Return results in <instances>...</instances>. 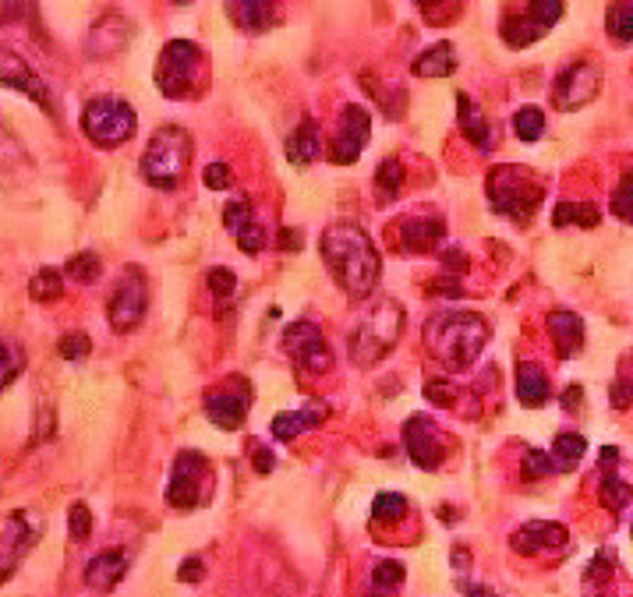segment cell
I'll list each match as a JSON object with an SVG mask.
<instances>
[{"label":"cell","instance_id":"obj_53","mask_svg":"<svg viewBox=\"0 0 633 597\" xmlns=\"http://www.w3.org/2000/svg\"><path fill=\"white\" fill-rule=\"evenodd\" d=\"M460 594H463V597H496V590L485 587V584H463Z\"/></svg>","mask_w":633,"mask_h":597},{"label":"cell","instance_id":"obj_32","mask_svg":"<svg viewBox=\"0 0 633 597\" xmlns=\"http://www.w3.org/2000/svg\"><path fill=\"white\" fill-rule=\"evenodd\" d=\"M598 220H601V212H598L595 206H591V202H581V206L559 202L556 212H553V223H556V226H570V223H576V226H584V231H591V226H598Z\"/></svg>","mask_w":633,"mask_h":597},{"label":"cell","instance_id":"obj_44","mask_svg":"<svg viewBox=\"0 0 633 597\" xmlns=\"http://www.w3.org/2000/svg\"><path fill=\"white\" fill-rule=\"evenodd\" d=\"M202 184L209 191H227L231 188V166L227 163H209L202 170Z\"/></svg>","mask_w":633,"mask_h":597},{"label":"cell","instance_id":"obj_35","mask_svg":"<svg viewBox=\"0 0 633 597\" xmlns=\"http://www.w3.org/2000/svg\"><path fill=\"white\" fill-rule=\"evenodd\" d=\"M513 135L520 141H538L545 135V110L542 107H520L513 113Z\"/></svg>","mask_w":633,"mask_h":597},{"label":"cell","instance_id":"obj_29","mask_svg":"<svg viewBox=\"0 0 633 597\" xmlns=\"http://www.w3.org/2000/svg\"><path fill=\"white\" fill-rule=\"evenodd\" d=\"M584 452H587L584 435L559 432L556 443H553V452H548V460H553V471H573V467L584 460Z\"/></svg>","mask_w":633,"mask_h":597},{"label":"cell","instance_id":"obj_52","mask_svg":"<svg viewBox=\"0 0 633 597\" xmlns=\"http://www.w3.org/2000/svg\"><path fill=\"white\" fill-rule=\"evenodd\" d=\"M446 269H449V273H460V269H468V254L446 251Z\"/></svg>","mask_w":633,"mask_h":597},{"label":"cell","instance_id":"obj_41","mask_svg":"<svg viewBox=\"0 0 633 597\" xmlns=\"http://www.w3.org/2000/svg\"><path fill=\"white\" fill-rule=\"evenodd\" d=\"M425 400H432L435 407H454L457 400V386L449 378H432L425 386Z\"/></svg>","mask_w":633,"mask_h":597},{"label":"cell","instance_id":"obj_56","mask_svg":"<svg viewBox=\"0 0 633 597\" xmlns=\"http://www.w3.org/2000/svg\"><path fill=\"white\" fill-rule=\"evenodd\" d=\"M177 4H188V0H177Z\"/></svg>","mask_w":633,"mask_h":597},{"label":"cell","instance_id":"obj_23","mask_svg":"<svg viewBox=\"0 0 633 597\" xmlns=\"http://www.w3.org/2000/svg\"><path fill=\"white\" fill-rule=\"evenodd\" d=\"M630 485L619 477V449L609 446L601 449V502L612 509V513H626L630 506Z\"/></svg>","mask_w":633,"mask_h":597},{"label":"cell","instance_id":"obj_7","mask_svg":"<svg viewBox=\"0 0 633 597\" xmlns=\"http://www.w3.org/2000/svg\"><path fill=\"white\" fill-rule=\"evenodd\" d=\"M209 495H213V471H209V460L202 452L185 449L174 460L171 485H166V506L188 513V509L206 506Z\"/></svg>","mask_w":633,"mask_h":597},{"label":"cell","instance_id":"obj_27","mask_svg":"<svg viewBox=\"0 0 633 597\" xmlns=\"http://www.w3.org/2000/svg\"><path fill=\"white\" fill-rule=\"evenodd\" d=\"M411 71L418 78H449L457 71V50L454 42H435L425 53L414 57Z\"/></svg>","mask_w":633,"mask_h":597},{"label":"cell","instance_id":"obj_34","mask_svg":"<svg viewBox=\"0 0 633 597\" xmlns=\"http://www.w3.org/2000/svg\"><path fill=\"white\" fill-rule=\"evenodd\" d=\"M404 188V166L397 160H383L375 170V195L378 202H393Z\"/></svg>","mask_w":633,"mask_h":597},{"label":"cell","instance_id":"obj_30","mask_svg":"<svg viewBox=\"0 0 633 597\" xmlns=\"http://www.w3.org/2000/svg\"><path fill=\"white\" fill-rule=\"evenodd\" d=\"M22 372H25V347L15 336L0 333V389H8Z\"/></svg>","mask_w":633,"mask_h":597},{"label":"cell","instance_id":"obj_48","mask_svg":"<svg viewBox=\"0 0 633 597\" xmlns=\"http://www.w3.org/2000/svg\"><path fill=\"white\" fill-rule=\"evenodd\" d=\"M432 290H439L443 297H463V287H460V279H457V276L435 279V287H432Z\"/></svg>","mask_w":633,"mask_h":597},{"label":"cell","instance_id":"obj_50","mask_svg":"<svg viewBox=\"0 0 633 597\" xmlns=\"http://www.w3.org/2000/svg\"><path fill=\"white\" fill-rule=\"evenodd\" d=\"M612 403H616V410H626V403H630V386H626V378H623V382H616Z\"/></svg>","mask_w":633,"mask_h":597},{"label":"cell","instance_id":"obj_51","mask_svg":"<svg viewBox=\"0 0 633 597\" xmlns=\"http://www.w3.org/2000/svg\"><path fill=\"white\" fill-rule=\"evenodd\" d=\"M280 248H284V251H298L301 248V234L298 231H280Z\"/></svg>","mask_w":633,"mask_h":597},{"label":"cell","instance_id":"obj_42","mask_svg":"<svg viewBox=\"0 0 633 597\" xmlns=\"http://www.w3.org/2000/svg\"><path fill=\"white\" fill-rule=\"evenodd\" d=\"M209 294H216V297H231L237 294V276L231 273V269H209Z\"/></svg>","mask_w":633,"mask_h":597},{"label":"cell","instance_id":"obj_43","mask_svg":"<svg viewBox=\"0 0 633 597\" xmlns=\"http://www.w3.org/2000/svg\"><path fill=\"white\" fill-rule=\"evenodd\" d=\"M89 350H92V344H89V336H86V333H67V336L61 339V358H64V361H82Z\"/></svg>","mask_w":633,"mask_h":597},{"label":"cell","instance_id":"obj_26","mask_svg":"<svg viewBox=\"0 0 633 597\" xmlns=\"http://www.w3.org/2000/svg\"><path fill=\"white\" fill-rule=\"evenodd\" d=\"M553 396V386H548V375L542 372V364L534 361H520L517 364V400L524 407H542Z\"/></svg>","mask_w":633,"mask_h":597},{"label":"cell","instance_id":"obj_25","mask_svg":"<svg viewBox=\"0 0 633 597\" xmlns=\"http://www.w3.org/2000/svg\"><path fill=\"white\" fill-rule=\"evenodd\" d=\"M457 117H460L463 135H468V138L474 141V149L488 152V149H492V141H496V135H492V124L485 121L482 107H477L468 92H457Z\"/></svg>","mask_w":633,"mask_h":597},{"label":"cell","instance_id":"obj_11","mask_svg":"<svg viewBox=\"0 0 633 597\" xmlns=\"http://www.w3.org/2000/svg\"><path fill=\"white\" fill-rule=\"evenodd\" d=\"M146 308H149V283L142 269H128L121 279L114 294H110V304H107V319H110V329L114 333H132L138 322L146 319Z\"/></svg>","mask_w":633,"mask_h":597},{"label":"cell","instance_id":"obj_15","mask_svg":"<svg viewBox=\"0 0 633 597\" xmlns=\"http://www.w3.org/2000/svg\"><path fill=\"white\" fill-rule=\"evenodd\" d=\"M404 449H407V457H411V463L421 467V471H435V467H443V460H446L443 432L435 428V421L425 418V414L407 418V424H404Z\"/></svg>","mask_w":633,"mask_h":597},{"label":"cell","instance_id":"obj_54","mask_svg":"<svg viewBox=\"0 0 633 597\" xmlns=\"http://www.w3.org/2000/svg\"><path fill=\"white\" fill-rule=\"evenodd\" d=\"M581 389H576V386H570L567 393H562V410H576V403H581Z\"/></svg>","mask_w":633,"mask_h":597},{"label":"cell","instance_id":"obj_21","mask_svg":"<svg viewBox=\"0 0 633 597\" xmlns=\"http://www.w3.org/2000/svg\"><path fill=\"white\" fill-rule=\"evenodd\" d=\"M446 237V223L439 216H414L400 226V251L404 254H425L435 251Z\"/></svg>","mask_w":633,"mask_h":597},{"label":"cell","instance_id":"obj_33","mask_svg":"<svg viewBox=\"0 0 633 597\" xmlns=\"http://www.w3.org/2000/svg\"><path fill=\"white\" fill-rule=\"evenodd\" d=\"M605 28H609V36L616 42H626L633 39V4L630 0H616V4L605 11Z\"/></svg>","mask_w":633,"mask_h":597},{"label":"cell","instance_id":"obj_38","mask_svg":"<svg viewBox=\"0 0 633 597\" xmlns=\"http://www.w3.org/2000/svg\"><path fill=\"white\" fill-rule=\"evenodd\" d=\"M407 509H411V506H407L404 495H397V492H378L375 502H372V517L383 520V523H393V520H400Z\"/></svg>","mask_w":633,"mask_h":597},{"label":"cell","instance_id":"obj_31","mask_svg":"<svg viewBox=\"0 0 633 597\" xmlns=\"http://www.w3.org/2000/svg\"><path fill=\"white\" fill-rule=\"evenodd\" d=\"M234 14L248 33H265L273 25V0H234Z\"/></svg>","mask_w":633,"mask_h":597},{"label":"cell","instance_id":"obj_6","mask_svg":"<svg viewBox=\"0 0 633 597\" xmlns=\"http://www.w3.org/2000/svg\"><path fill=\"white\" fill-rule=\"evenodd\" d=\"M138 127V113L132 103H124L117 96H96L82 110V132L100 149H117L124 146Z\"/></svg>","mask_w":633,"mask_h":597},{"label":"cell","instance_id":"obj_20","mask_svg":"<svg viewBox=\"0 0 633 597\" xmlns=\"http://www.w3.org/2000/svg\"><path fill=\"white\" fill-rule=\"evenodd\" d=\"M132 556L124 548H107L96 559H89L86 565V587L96 594H110L124 576H128Z\"/></svg>","mask_w":633,"mask_h":597},{"label":"cell","instance_id":"obj_39","mask_svg":"<svg viewBox=\"0 0 633 597\" xmlns=\"http://www.w3.org/2000/svg\"><path fill=\"white\" fill-rule=\"evenodd\" d=\"M407 580V570L400 562H393V559H386V562H378L375 570H372V587L375 590H383V594H393L400 584Z\"/></svg>","mask_w":633,"mask_h":597},{"label":"cell","instance_id":"obj_46","mask_svg":"<svg viewBox=\"0 0 633 597\" xmlns=\"http://www.w3.org/2000/svg\"><path fill=\"white\" fill-rule=\"evenodd\" d=\"M548 471H553V460H548V452L531 449V452H528V467H524V474H528V477H542V474H548Z\"/></svg>","mask_w":633,"mask_h":597},{"label":"cell","instance_id":"obj_19","mask_svg":"<svg viewBox=\"0 0 633 597\" xmlns=\"http://www.w3.org/2000/svg\"><path fill=\"white\" fill-rule=\"evenodd\" d=\"M223 226H227V234L237 240V248H241L245 254H259L265 248V231L259 226L256 209H251L245 195L227 202V209H223Z\"/></svg>","mask_w":633,"mask_h":597},{"label":"cell","instance_id":"obj_8","mask_svg":"<svg viewBox=\"0 0 633 597\" xmlns=\"http://www.w3.org/2000/svg\"><path fill=\"white\" fill-rule=\"evenodd\" d=\"M202 75V50L191 39H171L160 53L157 85L166 99H185L195 92Z\"/></svg>","mask_w":633,"mask_h":597},{"label":"cell","instance_id":"obj_18","mask_svg":"<svg viewBox=\"0 0 633 597\" xmlns=\"http://www.w3.org/2000/svg\"><path fill=\"white\" fill-rule=\"evenodd\" d=\"M570 542V531L562 523L553 520H531L524 527H517L510 534V548L517 556H542V551H559L567 548Z\"/></svg>","mask_w":633,"mask_h":597},{"label":"cell","instance_id":"obj_5","mask_svg":"<svg viewBox=\"0 0 633 597\" xmlns=\"http://www.w3.org/2000/svg\"><path fill=\"white\" fill-rule=\"evenodd\" d=\"M485 191H488L492 209L513 223H528L534 212L542 209V198H545L542 181L520 166H496L488 174Z\"/></svg>","mask_w":633,"mask_h":597},{"label":"cell","instance_id":"obj_2","mask_svg":"<svg viewBox=\"0 0 633 597\" xmlns=\"http://www.w3.org/2000/svg\"><path fill=\"white\" fill-rule=\"evenodd\" d=\"M488 322L482 315H471V311H443L425 325V347L432 350V358H439L446 368L463 372L471 368L488 344Z\"/></svg>","mask_w":633,"mask_h":597},{"label":"cell","instance_id":"obj_36","mask_svg":"<svg viewBox=\"0 0 633 597\" xmlns=\"http://www.w3.org/2000/svg\"><path fill=\"white\" fill-rule=\"evenodd\" d=\"M64 273H67V279H75V283H96L100 279V273H103V265H100V254L96 251H78L72 262L64 265Z\"/></svg>","mask_w":633,"mask_h":597},{"label":"cell","instance_id":"obj_37","mask_svg":"<svg viewBox=\"0 0 633 597\" xmlns=\"http://www.w3.org/2000/svg\"><path fill=\"white\" fill-rule=\"evenodd\" d=\"M29 294H33V301H58L64 294V276L58 269H39L29 283Z\"/></svg>","mask_w":633,"mask_h":597},{"label":"cell","instance_id":"obj_3","mask_svg":"<svg viewBox=\"0 0 633 597\" xmlns=\"http://www.w3.org/2000/svg\"><path fill=\"white\" fill-rule=\"evenodd\" d=\"M404 308L389 297H378V301L364 311L361 322L350 329L347 336V347H350V361L358 368H372L386 358V353L397 347V339L404 333Z\"/></svg>","mask_w":633,"mask_h":597},{"label":"cell","instance_id":"obj_14","mask_svg":"<svg viewBox=\"0 0 633 597\" xmlns=\"http://www.w3.org/2000/svg\"><path fill=\"white\" fill-rule=\"evenodd\" d=\"M369 138H372V117H369V110L358 107V103H350L340 113V127H336L333 146H330V160L336 166L355 163L358 156L364 152V146H369Z\"/></svg>","mask_w":633,"mask_h":597},{"label":"cell","instance_id":"obj_22","mask_svg":"<svg viewBox=\"0 0 633 597\" xmlns=\"http://www.w3.org/2000/svg\"><path fill=\"white\" fill-rule=\"evenodd\" d=\"M330 418V407L326 403H308V407H298V410H284V414H276L270 432L273 438H280V443H294L298 435L319 428L322 421Z\"/></svg>","mask_w":633,"mask_h":597},{"label":"cell","instance_id":"obj_17","mask_svg":"<svg viewBox=\"0 0 633 597\" xmlns=\"http://www.w3.org/2000/svg\"><path fill=\"white\" fill-rule=\"evenodd\" d=\"M0 85L4 89H15L22 96H29L33 103H39L47 113H53V99H50V89H47V82L36 75V71L22 61L18 53H11V50H0Z\"/></svg>","mask_w":633,"mask_h":597},{"label":"cell","instance_id":"obj_12","mask_svg":"<svg viewBox=\"0 0 633 597\" xmlns=\"http://www.w3.org/2000/svg\"><path fill=\"white\" fill-rule=\"evenodd\" d=\"M562 8H567V0H528L524 14H513V18L502 22V39L513 50L531 47V42H538L562 18Z\"/></svg>","mask_w":633,"mask_h":597},{"label":"cell","instance_id":"obj_28","mask_svg":"<svg viewBox=\"0 0 633 597\" xmlns=\"http://www.w3.org/2000/svg\"><path fill=\"white\" fill-rule=\"evenodd\" d=\"M319 152H322L319 124L312 117H305L298 127H294V135L287 138V160L294 166H308L312 160H319Z\"/></svg>","mask_w":633,"mask_h":597},{"label":"cell","instance_id":"obj_47","mask_svg":"<svg viewBox=\"0 0 633 597\" xmlns=\"http://www.w3.org/2000/svg\"><path fill=\"white\" fill-rule=\"evenodd\" d=\"M202 576H206V565H202V559H185V562H181L177 580H185V584H199Z\"/></svg>","mask_w":633,"mask_h":597},{"label":"cell","instance_id":"obj_1","mask_svg":"<svg viewBox=\"0 0 633 597\" xmlns=\"http://www.w3.org/2000/svg\"><path fill=\"white\" fill-rule=\"evenodd\" d=\"M319 251L326 259L333 279L350 297H372L383 276V262L372 245V237L358 223H333L319 240Z\"/></svg>","mask_w":633,"mask_h":597},{"label":"cell","instance_id":"obj_13","mask_svg":"<svg viewBox=\"0 0 633 597\" xmlns=\"http://www.w3.org/2000/svg\"><path fill=\"white\" fill-rule=\"evenodd\" d=\"M598 89H601L598 67L587 64V61H576V64H567V67L559 71V78L553 85V103L562 113H573V110L587 107L591 99L598 96Z\"/></svg>","mask_w":633,"mask_h":597},{"label":"cell","instance_id":"obj_24","mask_svg":"<svg viewBox=\"0 0 633 597\" xmlns=\"http://www.w3.org/2000/svg\"><path fill=\"white\" fill-rule=\"evenodd\" d=\"M548 333H553L556 353L562 361H570L573 353H581V347H584L581 315H573V311H553V315H548Z\"/></svg>","mask_w":633,"mask_h":597},{"label":"cell","instance_id":"obj_49","mask_svg":"<svg viewBox=\"0 0 633 597\" xmlns=\"http://www.w3.org/2000/svg\"><path fill=\"white\" fill-rule=\"evenodd\" d=\"M273 467H276L273 452H270V449H262V446H256V471H259V474H270Z\"/></svg>","mask_w":633,"mask_h":597},{"label":"cell","instance_id":"obj_10","mask_svg":"<svg viewBox=\"0 0 633 597\" xmlns=\"http://www.w3.org/2000/svg\"><path fill=\"white\" fill-rule=\"evenodd\" d=\"M284 350L290 353V361L301 368L308 375H326L333 372V350L330 339L322 336V329L315 322H290L284 329Z\"/></svg>","mask_w":633,"mask_h":597},{"label":"cell","instance_id":"obj_4","mask_svg":"<svg viewBox=\"0 0 633 597\" xmlns=\"http://www.w3.org/2000/svg\"><path fill=\"white\" fill-rule=\"evenodd\" d=\"M188 163H191V135L185 127L166 124L149 138L138 170H142L146 184H152V188H160V191H171L181 184V177H185Z\"/></svg>","mask_w":633,"mask_h":597},{"label":"cell","instance_id":"obj_55","mask_svg":"<svg viewBox=\"0 0 633 597\" xmlns=\"http://www.w3.org/2000/svg\"><path fill=\"white\" fill-rule=\"evenodd\" d=\"M418 8H432V4H439V0H414Z\"/></svg>","mask_w":633,"mask_h":597},{"label":"cell","instance_id":"obj_40","mask_svg":"<svg viewBox=\"0 0 633 597\" xmlns=\"http://www.w3.org/2000/svg\"><path fill=\"white\" fill-rule=\"evenodd\" d=\"M67 534H72V542H89L92 534V513L86 502H75L72 513H67Z\"/></svg>","mask_w":633,"mask_h":597},{"label":"cell","instance_id":"obj_9","mask_svg":"<svg viewBox=\"0 0 633 597\" xmlns=\"http://www.w3.org/2000/svg\"><path fill=\"white\" fill-rule=\"evenodd\" d=\"M39 534H44V523H39L33 513H25V509H15V513L0 517V584L18 573L22 559L33 551Z\"/></svg>","mask_w":633,"mask_h":597},{"label":"cell","instance_id":"obj_16","mask_svg":"<svg viewBox=\"0 0 633 597\" xmlns=\"http://www.w3.org/2000/svg\"><path fill=\"white\" fill-rule=\"evenodd\" d=\"M248 407H251V389H248L245 378H237L234 386L206 393V418L223 432L241 428L245 418H248Z\"/></svg>","mask_w":633,"mask_h":597},{"label":"cell","instance_id":"obj_45","mask_svg":"<svg viewBox=\"0 0 633 597\" xmlns=\"http://www.w3.org/2000/svg\"><path fill=\"white\" fill-rule=\"evenodd\" d=\"M630 188H633V181H630V174L619 181V191H616V198H612V212L619 220H630Z\"/></svg>","mask_w":633,"mask_h":597}]
</instances>
